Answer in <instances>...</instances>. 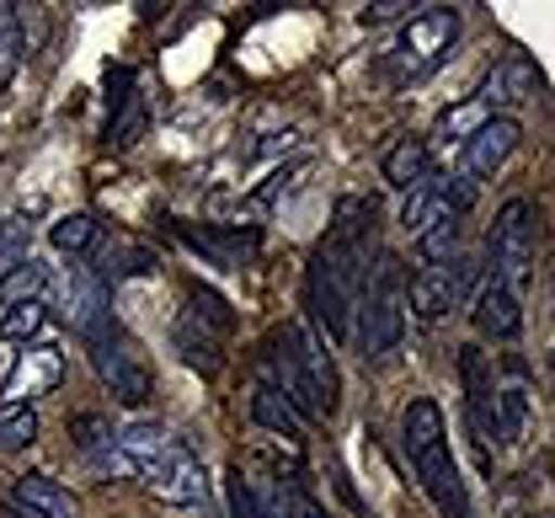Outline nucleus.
<instances>
[{"instance_id": "obj_6", "label": "nucleus", "mask_w": 555, "mask_h": 518, "mask_svg": "<svg viewBox=\"0 0 555 518\" xmlns=\"http://www.w3.org/2000/svg\"><path fill=\"white\" fill-rule=\"evenodd\" d=\"M454 43H460V11H454V5H427V11H416L412 22L396 33V43H390V54H385V60H390V75H396L401 86L427 80V75L454 54Z\"/></svg>"}, {"instance_id": "obj_8", "label": "nucleus", "mask_w": 555, "mask_h": 518, "mask_svg": "<svg viewBox=\"0 0 555 518\" xmlns=\"http://www.w3.org/2000/svg\"><path fill=\"white\" fill-rule=\"evenodd\" d=\"M476 284H481V262L465 257V251H454L449 262L416 268L412 279H406V305H412L416 321H443L449 310H460V305L476 299Z\"/></svg>"}, {"instance_id": "obj_17", "label": "nucleus", "mask_w": 555, "mask_h": 518, "mask_svg": "<svg viewBox=\"0 0 555 518\" xmlns=\"http://www.w3.org/2000/svg\"><path fill=\"white\" fill-rule=\"evenodd\" d=\"M534 86H540L534 65H529L524 54H507V60H496V65L486 70V80L476 86V102H481L486 113H491V107H518V102L534 96Z\"/></svg>"}, {"instance_id": "obj_20", "label": "nucleus", "mask_w": 555, "mask_h": 518, "mask_svg": "<svg viewBox=\"0 0 555 518\" xmlns=\"http://www.w3.org/2000/svg\"><path fill=\"white\" fill-rule=\"evenodd\" d=\"M433 177V150H427V140H401V145L385 155V182L390 187H422Z\"/></svg>"}, {"instance_id": "obj_33", "label": "nucleus", "mask_w": 555, "mask_h": 518, "mask_svg": "<svg viewBox=\"0 0 555 518\" xmlns=\"http://www.w3.org/2000/svg\"><path fill=\"white\" fill-rule=\"evenodd\" d=\"M288 518H332V514H326V508H321L305 487H294V492H288Z\"/></svg>"}, {"instance_id": "obj_28", "label": "nucleus", "mask_w": 555, "mask_h": 518, "mask_svg": "<svg viewBox=\"0 0 555 518\" xmlns=\"http://www.w3.org/2000/svg\"><path fill=\"white\" fill-rule=\"evenodd\" d=\"M69 439H75L80 454L107 459V454H113V439H118V428H113L107 417H96V412H80V417H69Z\"/></svg>"}, {"instance_id": "obj_9", "label": "nucleus", "mask_w": 555, "mask_h": 518, "mask_svg": "<svg viewBox=\"0 0 555 518\" xmlns=\"http://www.w3.org/2000/svg\"><path fill=\"white\" fill-rule=\"evenodd\" d=\"M91 370H96V379L107 385V396H113L118 406H144V401L155 396V374H150V364L118 337V326L91 342Z\"/></svg>"}, {"instance_id": "obj_24", "label": "nucleus", "mask_w": 555, "mask_h": 518, "mask_svg": "<svg viewBox=\"0 0 555 518\" xmlns=\"http://www.w3.org/2000/svg\"><path fill=\"white\" fill-rule=\"evenodd\" d=\"M224 503H230V518H288V503H268L241 470L224 476Z\"/></svg>"}, {"instance_id": "obj_32", "label": "nucleus", "mask_w": 555, "mask_h": 518, "mask_svg": "<svg viewBox=\"0 0 555 518\" xmlns=\"http://www.w3.org/2000/svg\"><path fill=\"white\" fill-rule=\"evenodd\" d=\"M33 439H38V417L33 412H11L0 423V449H27Z\"/></svg>"}, {"instance_id": "obj_11", "label": "nucleus", "mask_w": 555, "mask_h": 518, "mask_svg": "<svg viewBox=\"0 0 555 518\" xmlns=\"http://www.w3.org/2000/svg\"><path fill=\"white\" fill-rule=\"evenodd\" d=\"M470 209V182L465 177H427L422 187H412L406 193V209H401V224H406V235H427L433 224H449V220H460Z\"/></svg>"}, {"instance_id": "obj_13", "label": "nucleus", "mask_w": 555, "mask_h": 518, "mask_svg": "<svg viewBox=\"0 0 555 518\" xmlns=\"http://www.w3.org/2000/svg\"><path fill=\"white\" fill-rule=\"evenodd\" d=\"M518 140H524L518 118H486L481 129L470 134V145L460 150V155H465V182L476 187V182H486V177H496V171L513 160Z\"/></svg>"}, {"instance_id": "obj_27", "label": "nucleus", "mask_w": 555, "mask_h": 518, "mask_svg": "<svg viewBox=\"0 0 555 518\" xmlns=\"http://www.w3.org/2000/svg\"><path fill=\"white\" fill-rule=\"evenodd\" d=\"M49 241H54V251H65V257H86V251L102 241V224L91 220V215H65V220H54Z\"/></svg>"}, {"instance_id": "obj_10", "label": "nucleus", "mask_w": 555, "mask_h": 518, "mask_svg": "<svg viewBox=\"0 0 555 518\" xmlns=\"http://www.w3.org/2000/svg\"><path fill=\"white\" fill-rule=\"evenodd\" d=\"M65 379V353L54 342H27V353L11 364V374L0 379V412H33L38 396H49Z\"/></svg>"}, {"instance_id": "obj_3", "label": "nucleus", "mask_w": 555, "mask_h": 518, "mask_svg": "<svg viewBox=\"0 0 555 518\" xmlns=\"http://www.w3.org/2000/svg\"><path fill=\"white\" fill-rule=\"evenodd\" d=\"M262 370H268V385H273L299 417H332L337 401H343L337 364H332L326 342H321L305 321H283L273 337H268Z\"/></svg>"}, {"instance_id": "obj_35", "label": "nucleus", "mask_w": 555, "mask_h": 518, "mask_svg": "<svg viewBox=\"0 0 555 518\" xmlns=\"http://www.w3.org/2000/svg\"><path fill=\"white\" fill-rule=\"evenodd\" d=\"M545 518H555V514H545Z\"/></svg>"}, {"instance_id": "obj_5", "label": "nucleus", "mask_w": 555, "mask_h": 518, "mask_svg": "<svg viewBox=\"0 0 555 518\" xmlns=\"http://www.w3.org/2000/svg\"><path fill=\"white\" fill-rule=\"evenodd\" d=\"M401 337H406V273L396 257H379L352 315V342L363 364H385L401 348Z\"/></svg>"}, {"instance_id": "obj_30", "label": "nucleus", "mask_w": 555, "mask_h": 518, "mask_svg": "<svg viewBox=\"0 0 555 518\" xmlns=\"http://www.w3.org/2000/svg\"><path fill=\"white\" fill-rule=\"evenodd\" d=\"M188 310L204 321V326H214L219 337H230V326H235V315H230V299H219L208 284H193V295H188Z\"/></svg>"}, {"instance_id": "obj_34", "label": "nucleus", "mask_w": 555, "mask_h": 518, "mask_svg": "<svg viewBox=\"0 0 555 518\" xmlns=\"http://www.w3.org/2000/svg\"><path fill=\"white\" fill-rule=\"evenodd\" d=\"M401 11H412V5H401V0H390V5H363V22H390V16H401Z\"/></svg>"}, {"instance_id": "obj_19", "label": "nucleus", "mask_w": 555, "mask_h": 518, "mask_svg": "<svg viewBox=\"0 0 555 518\" xmlns=\"http://www.w3.org/2000/svg\"><path fill=\"white\" fill-rule=\"evenodd\" d=\"M177 235L193 241L198 251H208L224 268H241V262L257 257V230H188V224H177Z\"/></svg>"}, {"instance_id": "obj_12", "label": "nucleus", "mask_w": 555, "mask_h": 518, "mask_svg": "<svg viewBox=\"0 0 555 518\" xmlns=\"http://www.w3.org/2000/svg\"><path fill=\"white\" fill-rule=\"evenodd\" d=\"M60 305H65V321L96 342L102 332H113V310H107V284L91 279V268H69V279L60 284Z\"/></svg>"}, {"instance_id": "obj_1", "label": "nucleus", "mask_w": 555, "mask_h": 518, "mask_svg": "<svg viewBox=\"0 0 555 518\" xmlns=\"http://www.w3.org/2000/svg\"><path fill=\"white\" fill-rule=\"evenodd\" d=\"M374 220H379L374 198H343L332 215V230L321 235V246L310 251V268H305V305L337 342L352 337V315H358V299L369 284V251H374V230H379Z\"/></svg>"}, {"instance_id": "obj_25", "label": "nucleus", "mask_w": 555, "mask_h": 518, "mask_svg": "<svg viewBox=\"0 0 555 518\" xmlns=\"http://www.w3.org/2000/svg\"><path fill=\"white\" fill-rule=\"evenodd\" d=\"M43 289H49V273H43L38 257H27V262L5 268V279H0V310L27 305V299H43Z\"/></svg>"}, {"instance_id": "obj_14", "label": "nucleus", "mask_w": 555, "mask_h": 518, "mask_svg": "<svg viewBox=\"0 0 555 518\" xmlns=\"http://www.w3.org/2000/svg\"><path fill=\"white\" fill-rule=\"evenodd\" d=\"M460 379H465V406H470V428L481 433V459H486V444H491V412H496V370L486 359L481 348H460Z\"/></svg>"}, {"instance_id": "obj_31", "label": "nucleus", "mask_w": 555, "mask_h": 518, "mask_svg": "<svg viewBox=\"0 0 555 518\" xmlns=\"http://www.w3.org/2000/svg\"><path fill=\"white\" fill-rule=\"evenodd\" d=\"M27 241H33V224H22V220H0V262H5V268L27 262Z\"/></svg>"}, {"instance_id": "obj_29", "label": "nucleus", "mask_w": 555, "mask_h": 518, "mask_svg": "<svg viewBox=\"0 0 555 518\" xmlns=\"http://www.w3.org/2000/svg\"><path fill=\"white\" fill-rule=\"evenodd\" d=\"M22 54H27V38H22V16H16V5H0V86H5V80L16 75Z\"/></svg>"}, {"instance_id": "obj_26", "label": "nucleus", "mask_w": 555, "mask_h": 518, "mask_svg": "<svg viewBox=\"0 0 555 518\" xmlns=\"http://www.w3.org/2000/svg\"><path fill=\"white\" fill-rule=\"evenodd\" d=\"M43 326H49V305H43V299H27V305L0 310V337H5V342H22V348H27Z\"/></svg>"}, {"instance_id": "obj_22", "label": "nucleus", "mask_w": 555, "mask_h": 518, "mask_svg": "<svg viewBox=\"0 0 555 518\" xmlns=\"http://www.w3.org/2000/svg\"><path fill=\"white\" fill-rule=\"evenodd\" d=\"M529 428V390L518 385H496V412H491V439L502 449H513Z\"/></svg>"}, {"instance_id": "obj_2", "label": "nucleus", "mask_w": 555, "mask_h": 518, "mask_svg": "<svg viewBox=\"0 0 555 518\" xmlns=\"http://www.w3.org/2000/svg\"><path fill=\"white\" fill-rule=\"evenodd\" d=\"M102 465L134 476L144 492H155V497L171 503V508H193V503H204V492H208L198 454L188 444H177V439H171L166 428H155V423H129V428H118L113 454H107Z\"/></svg>"}, {"instance_id": "obj_21", "label": "nucleus", "mask_w": 555, "mask_h": 518, "mask_svg": "<svg viewBox=\"0 0 555 518\" xmlns=\"http://www.w3.org/2000/svg\"><path fill=\"white\" fill-rule=\"evenodd\" d=\"M486 118H491V113H486L476 96H470V102H460V107H449V113L433 124V140H427V150H465V145H470V134L481 129Z\"/></svg>"}, {"instance_id": "obj_4", "label": "nucleus", "mask_w": 555, "mask_h": 518, "mask_svg": "<svg viewBox=\"0 0 555 518\" xmlns=\"http://www.w3.org/2000/svg\"><path fill=\"white\" fill-rule=\"evenodd\" d=\"M401 449L412 459L422 492L433 497V508L443 518H476L470 514V492H465V476L449 454V428H443V412L438 401L427 396H412L406 412H401Z\"/></svg>"}, {"instance_id": "obj_18", "label": "nucleus", "mask_w": 555, "mask_h": 518, "mask_svg": "<svg viewBox=\"0 0 555 518\" xmlns=\"http://www.w3.org/2000/svg\"><path fill=\"white\" fill-rule=\"evenodd\" d=\"M171 342H177V353H182V364L198 374H219L224 370V337L204 326L193 310H182L177 315V326H171Z\"/></svg>"}, {"instance_id": "obj_16", "label": "nucleus", "mask_w": 555, "mask_h": 518, "mask_svg": "<svg viewBox=\"0 0 555 518\" xmlns=\"http://www.w3.org/2000/svg\"><path fill=\"white\" fill-rule=\"evenodd\" d=\"M5 508L16 518H75V497L54 476H16L5 492Z\"/></svg>"}, {"instance_id": "obj_23", "label": "nucleus", "mask_w": 555, "mask_h": 518, "mask_svg": "<svg viewBox=\"0 0 555 518\" xmlns=\"http://www.w3.org/2000/svg\"><path fill=\"white\" fill-rule=\"evenodd\" d=\"M251 417H257L268 433H278V439H305V417H299V412H294V406L278 396L268 379L251 390Z\"/></svg>"}, {"instance_id": "obj_7", "label": "nucleus", "mask_w": 555, "mask_h": 518, "mask_svg": "<svg viewBox=\"0 0 555 518\" xmlns=\"http://www.w3.org/2000/svg\"><path fill=\"white\" fill-rule=\"evenodd\" d=\"M534 246H540V224H534V204L529 198H507L496 209V224H491V279H502L513 295L529 284L534 273Z\"/></svg>"}, {"instance_id": "obj_15", "label": "nucleus", "mask_w": 555, "mask_h": 518, "mask_svg": "<svg viewBox=\"0 0 555 518\" xmlns=\"http://www.w3.org/2000/svg\"><path fill=\"white\" fill-rule=\"evenodd\" d=\"M476 326H481V337H491V342H513L524 332V299L513 295L502 279H491V273H486L481 289H476Z\"/></svg>"}]
</instances>
